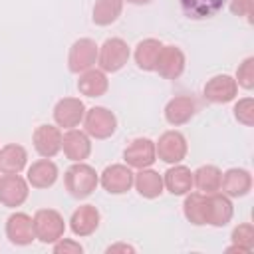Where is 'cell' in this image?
<instances>
[{
  "mask_svg": "<svg viewBox=\"0 0 254 254\" xmlns=\"http://www.w3.org/2000/svg\"><path fill=\"white\" fill-rule=\"evenodd\" d=\"M64 183H65V189L67 192L73 196V198H85L89 196L95 187H97V173L93 167L77 161L75 165H71L65 175H64Z\"/></svg>",
  "mask_w": 254,
  "mask_h": 254,
  "instance_id": "1",
  "label": "cell"
},
{
  "mask_svg": "<svg viewBox=\"0 0 254 254\" xmlns=\"http://www.w3.org/2000/svg\"><path fill=\"white\" fill-rule=\"evenodd\" d=\"M34 234L36 238H40L42 242H56L64 236V230H65V224H64V218L60 212L52 210V208H42L36 212L34 220Z\"/></svg>",
  "mask_w": 254,
  "mask_h": 254,
  "instance_id": "2",
  "label": "cell"
},
{
  "mask_svg": "<svg viewBox=\"0 0 254 254\" xmlns=\"http://www.w3.org/2000/svg\"><path fill=\"white\" fill-rule=\"evenodd\" d=\"M129 60V46L121 38H109L99 50V67L103 71H119Z\"/></svg>",
  "mask_w": 254,
  "mask_h": 254,
  "instance_id": "3",
  "label": "cell"
},
{
  "mask_svg": "<svg viewBox=\"0 0 254 254\" xmlns=\"http://www.w3.org/2000/svg\"><path fill=\"white\" fill-rule=\"evenodd\" d=\"M115 129H117V119L109 109L91 107L85 113V131H87V135H91L95 139H107L115 133Z\"/></svg>",
  "mask_w": 254,
  "mask_h": 254,
  "instance_id": "4",
  "label": "cell"
},
{
  "mask_svg": "<svg viewBox=\"0 0 254 254\" xmlns=\"http://www.w3.org/2000/svg\"><path fill=\"white\" fill-rule=\"evenodd\" d=\"M97 58V44L89 38H81L77 42H73L71 50H69V58H67V65L69 71L79 73V71H87Z\"/></svg>",
  "mask_w": 254,
  "mask_h": 254,
  "instance_id": "5",
  "label": "cell"
},
{
  "mask_svg": "<svg viewBox=\"0 0 254 254\" xmlns=\"http://www.w3.org/2000/svg\"><path fill=\"white\" fill-rule=\"evenodd\" d=\"M155 153L165 163H179L187 155V139L179 131H167L159 137Z\"/></svg>",
  "mask_w": 254,
  "mask_h": 254,
  "instance_id": "6",
  "label": "cell"
},
{
  "mask_svg": "<svg viewBox=\"0 0 254 254\" xmlns=\"http://www.w3.org/2000/svg\"><path fill=\"white\" fill-rule=\"evenodd\" d=\"M155 69L165 79L179 77L183 73V69H185V54L177 46H163L161 48V54L157 58Z\"/></svg>",
  "mask_w": 254,
  "mask_h": 254,
  "instance_id": "7",
  "label": "cell"
},
{
  "mask_svg": "<svg viewBox=\"0 0 254 254\" xmlns=\"http://www.w3.org/2000/svg\"><path fill=\"white\" fill-rule=\"evenodd\" d=\"M83 113H85V105L75 97H64L54 107L56 123L65 129H73L75 125H79V121L83 119Z\"/></svg>",
  "mask_w": 254,
  "mask_h": 254,
  "instance_id": "8",
  "label": "cell"
},
{
  "mask_svg": "<svg viewBox=\"0 0 254 254\" xmlns=\"http://www.w3.org/2000/svg\"><path fill=\"white\" fill-rule=\"evenodd\" d=\"M238 83L230 75H214L204 85V97L212 103H228L236 97Z\"/></svg>",
  "mask_w": 254,
  "mask_h": 254,
  "instance_id": "9",
  "label": "cell"
},
{
  "mask_svg": "<svg viewBox=\"0 0 254 254\" xmlns=\"http://www.w3.org/2000/svg\"><path fill=\"white\" fill-rule=\"evenodd\" d=\"M133 181H135V177H133L131 169L125 165H111L101 173V185L111 194L127 192L131 189Z\"/></svg>",
  "mask_w": 254,
  "mask_h": 254,
  "instance_id": "10",
  "label": "cell"
},
{
  "mask_svg": "<svg viewBox=\"0 0 254 254\" xmlns=\"http://www.w3.org/2000/svg\"><path fill=\"white\" fill-rule=\"evenodd\" d=\"M232 218V204L224 194L210 192L206 194V206H204V224L212 226H224Z\"/></svg>",
  "mask_w": 254,
  "mask_h": 254,
  "instance_id": "11",
  "label": "cell"
},
{
  "mask_svg": "<svg viewBox=\"0 0 254 254\" xmlns=\"http://www.w3.org/2000/svg\"><path fill=\"white\" fill-rule=\"evenodd\" d=\"M28 198V185L22 177L6 175L0 179V202L4 206H20Z\"/></svg>",
  "mask_w": 254,
  "mask_h": 254,
  "instance_id": "12",
  "label": "cell"
},
{
  "mask_svg": "<svg viewBox=\"0 0 254 254\" xmlns=\"http://www.w3.org/2000/svg\"><path fill=\"white\" fill-rule=\"evenodd\" d=\"M32 141H34L36 151H38L42 157H46V159L58 155L60 149H62V133H60V129L54 127V125H40V127L34 131Z\"/></svg>",
  "mask_w": 254,
  "mask_h": 254,
  "instance_id": "13",
  "label": "cell"
},
{
  "mask_svg": "<svg viewBox=\"0 0 254 254\" xmlns=\"http://www.w3.org/2000/svg\"><path fill=\"white\" fill-rule=\"evenodd\" d=\"M6 234L10 238L12 244L16 246H26L30 244L36 234H34V224H32V218L24 212H16L8 218L6 222Z\"/></svg>",
  "mask_w": 254,
  "mask_h": 254,
  "instance_id": "14",
  "label": "cell"
},
{
  "mask_svg": "<svg viewBox=\"0 0 254 254\" xmlns=\"http://www.w3.org/2000/svg\"><path fill=\"white\" fill-rule=\"evenodd\" d=\"M155 155L157 153H155V145L151 139H135V141H131V145L123 153L127 165L135 167V169H145V167L153 165Z\"/></svg>",
  "mask_w": 254,
  "mask_h": 254,
  "instance_id": "15",
  "label": "cell"
},
{
  "mask_svg": "<svg viewBox=\"0 0 254 254\" xmlns=\"http://www.w3.org/2000/svg\"><path fill=\"white\" fill-rule=\"evenodd\" d=\"M62 147H64L65 157L75 163L87 159L91 153V143H89L87 135L77 129H69L65 135H62Z\"/></svg>",
  "mask_w": 254,
  "mask_h": 254,
  "instance_id": "16",
  "label": "cell"
},
{
  "mask_svg": "<svg viewBox=\"0 0 254 254\" xmlns=\"http://www.w3.org/2000/svg\"><path fill=\"white\" fill-rule=\"evenodd\" d=\"M196 111V103L192 97L189 95H179L175 99H171L165 107V119L171 125H183L187 121H190V117Z\"/></svg>",
  "mask_w": 254,
  "mask_h": 254,
  "instance_id": "17",
  "label": "cell"
},
{
  "mask_svg": "<svg viewBox=\"0 0 254 254\" xmlns=\"http://www.w3.org/2000/svg\"><path fill=\"white\" fill-rule=\"evenodd\" d=\"M71 230L77 236H89L99 226V210L93 204H83L71 214Z\"/></svg>",
  "mask_w": 254,
  "mask_h": 254,
  "instance_id": "18",
  "label": "cell"
},
{
  "mask_svg": "<svg viewBox=\"0 0 254 254\" xmlns=\"http://www.w3.org/2000/svg\"><path fill=\"white\" fill-rule=\"evenodd\" d=\"M250 187H252V177L244 169H228L220 181V189L228 196H244L248 194Z\"/></svg>",
  "mask_w": 254,
  "mask_h": 254,
  "instance_id": "19",
  "label": "cell"
},
{
  "mask_svg": "<svg viewBox=\"0 0 254 254\" xmlns=\"http://www.w3.org/2000/svg\"><path fill=\"white\" fill-rule=\"evenodd\" d=\"M58 181V167L50 159H40L28 169V183L36 189H48Z\"/></svg>",
  "mask_w": 254,
  "mask_h": 254,
  "instance_id": "20",
  "label": "cell"
},
{
  "mask_svg": "<svg viewBox=\"0 0 254 254\" xmlns=\"http://www.w3.org/2000/svg\"><path fill=\"white\" fill-rule=\"evenodd\" d=\"M226 0H181V8L190 20L212 18L222 10Z\"/></svg>",
  "mask_w": 254,
  "mask_h": 254,
  "instance_id": "21",
  "label": "cell"
},
{
  "mask_svg": "<svg viewBox=\"0 0 254 254\" xmlns=\"http://www.w3.org/2000/svg\"><path fill=\"white\" fill-rule=\"evenodd\" d=\"M28 153L22 145H6L0 151V173L4 175H16L26 167Z\"/></svg>",
  "mask_w": 254,
  "mask_h": 254,
  "instance_id": "22",
  "label": "cell"
},
{
  "mask_svg": "<svg viewBox=\"0 0 254 254\" xmlns=\"http://www.w3.org/2000/svg\"><path fill=\"white\" fill-rule=\"evenodd\" d=\"M165 187L171 194H187L192 187V173L190 169L177 165L165 173Z\"/></svg>",
  "mask_w": 254,
  "mask_h": 254,
  "instance_id": "23",
  "label": "cell"
},
{
  "mask_svg": "<svg viewBox=\"0 0 254 254\" xmlns=\"http://www.w3.org/2000/svg\"><path fill=\"white\" fill-rule=\"evenodd\" d=\"M161 48H163V44L159 40H155V38H147V40L139 42V46L135 50L137 65L141 69H145V71H153L155 65H157V58L161 54Z\"/></svg>",
  "mask_w": 254,
  "mask_h": 254,
  "instance_id": "24",
  "label": "cell"
},
{
  "mask_svg": "<svg viewBox=\"0 0 254 254\" xmlns=\"http://www.w3.org/2000/svg\"><path fill=\"white\" fill-rule=\"evenodd\" d=\"M107 77L99 69H87L77 81V89L87 97H99L107 91Z\"/></svg>",
  "mask_w": 254,
  "mask_h": 254,
  "instance_id": "25",
  "label": "cell"
},
{
  "mask_svg": "<svg viewBox=\"0 0 254 254\" xmlns=\"http://www.w3.org/2000/svg\"><path fill=\"white\" fill-rule=\"evenodd\" d=\"M220 181H222V173H220L214 165L198 167V169L192 173V183H194L196 189L202 190L204 194H210V192L220 190Z\"/></svg>",
  "mask_w": 254,
  "mask_h": 254,
  "instance_id": "26",
  "label": "cell"
},
{
  "mask_svg": "<svg viewBox=\"0 0 254 254\" xmlns=\"http://www.w3.org/2000/svg\"><path fill=\"white\" fill-rule=\"evenodd\" d=\"M133 183H135L139 194L145 196V198H157L163 192V179L155 171L141 169V173H137V177H135Z\"/></svg>",
  "mask_w": 254,
  "mask_h": 254,
  "instance_id": "27",
  "label": "cell"
},
{
  "mask_svg": "<svg viewBox=\"0 0 254 254\" xmlns=\"http://www.w3.org/2000/svg\"><path fill=\"white\" fill-rule=\"evenodd\" d=\"M123 10V0H95L93 6V22L97 26L113 24Z\"/></svg>",
  "mask_w": 254,
  "mask_h": 254,
  "instance_id": "28",
  "label": "cell"
},
{
  "mask_svg": "<svg viewBox=\"0 0 254 254\" xmlns=\"http://www.w3.org/2000/svg\"><path fill=\"white\" fill-rule=\"evenodd\" d=\"M204 206H206V194H202V192L189 194L185 198V204H183L187 220L196 224V226L204 224Z\"/></svg>",
  "mask_w": 254,
  "mask_h": 254,
  "instance_id": "29",
  "label": "cell"
},
{
  "mask_svg": "<svg viewBox=\"0 0 254 254\" xmlns=\"http://www.w3.org/2000/svg\"><path fill=\"white\" fill-rule=\"evenodd\" d=\"M232 240H234V246L242 248L244 252H250L252 246H254V228L250 224H240L232 230Z\"/></svg>",
  "mask_w": 254,
  "mask_h": 254,
  "instance_id": "30",
  "label": "cell"
},
{
  "mask_svg": "<svg viewBox=\"0 0 254 254\" xmlns=\"http://www.w3.org/2000/svg\"><path fill=\"white\" fill-rule=\"evenodd\" d=\"M236 83L242 85L244 89H252L254 87V58H246L238 71H236Z\"/></svg>",
  "mask_w": 254,
  "mask_h": 254,
  "instance_id": "31",
  "label": "cell"
},
{
  "mask_svg": "<svg viewBox=\"0 0 254 254\" xmlns=\"http://www.w3.org/2000/svg\"><path fill=\"white\" fill-rule=\"evenodd\" d=\"M234 117L244 123V125H252L254 123V99L252 97H244L234 105Z\"/></svg>",
  "mask_w": 254,
  "mask_h": 254,
  "instance_id": "32",
  "label": "cell"
},
{
  "mask_svg": "<svg viewBox=\"0 0 254 254\" xmlns=\"http://www.w3.org/2000/svg\"><path fill=\"white\" fill-rule=\"evenodd\" d=\"M230 10H232V14L244 16V18L250 20V16H252V0H232Z\"/></svg>",
  "mask_w": 254,
  "mask_h": 254,
  "instance_id": "33",
  "label": "cell"
},
{
  "mask_svg": "<svg viewBox=\"0 0 254 254\" xmlns=\"http://www.w3.org/2000/svg\"><path fill=\"white\" fill-rule=\"evenodd\" d=\"M54 252L56 254H67V252H71V254H81L83 252V248L77 244V242H73V240H60L56 246H54Z\"/></svg>",
  "mask_w": 254,
  "mask_h": 254,
  "instance_id": "34",
  "label": "cell"
},
{
  "mask_svg": "<svg viewBox=\"0 0 254 254\" xmlns=\"http://www.w3.org/2000/svg\"><path fill=\"white\" fill-rule=\"evenodd\" d=\"M107 252H133V246H127V244H115V246H109Z\"/></svg>",
  "mask_w": 254,
  "mask_h": 254,
  "instance_id": "35",
  "label": "cell"
},
{
  "mask_svg": "<svg viewBox=\"0 0 254 254\" xmlns=\"http://www.w3.org/2000/svg\"><path fill=\"white\" fill-rule=\"evenodd\" d=\"M127 2H131V4H149L151 0H127Z\"/></svg>",
  "mask_w": 254,
  "mask_h": 254,
  "instance_id": "36",
  "label": "cell"
}]
</instances>
